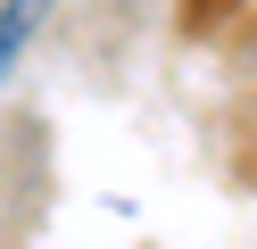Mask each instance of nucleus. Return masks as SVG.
Segmentation results:
<instances>
[{
  "label": "nucleus",
  "mask_w": 257,
  "mask_h": 249,
  "mask_svg": "<svg viewBox=\"0 0 257 249\" xmlns=\"http://www.w3.org/2000/svg\"><path fill=\"white\" fill-rule=\"evenodd\" d=\"M58 17V0H0V83L17 75V58L34 50V33Z\"/></svg>",
  "instance_id": "nucleus-1"
}]
</instances>
